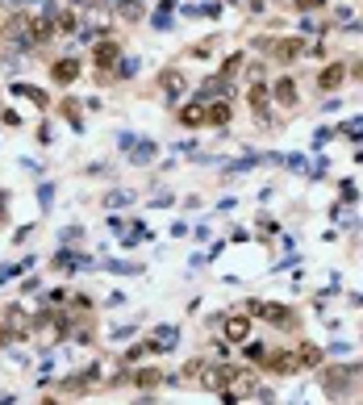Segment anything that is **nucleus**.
Here are the masks:
<instances>
[{
  "label": "nucleus",
  "mask_w": 363,
  "mask_h": 405,
  "mask_svg": "<svg viewBox=\"0 0 363 405\" xmlns=\"http://www.w3.org/2000/svg\"><path fill=\"white\" fill-rule=\"evenodd\" d=\"M342 134H347V138H363V117L347 121V126H342Z\"/></svg>",
  "instance_id": "21"
},
{
  "label": "nucleus",
  "mask_w": 363,
  "mask_h": 405,
  "mask_svg": "<svg viewBox=\"0 0 363 405\" xmlns=\"http://www.w3.org/2000/svg\"><path fill=\"white\" fill-rule=\"evenodd\" d=\"M355 372H359V368H342V372H334V368H330V372L322 376L326 393H347V384H351V376H355Z\"/></svg>",
  "instance_id": "7"
},
{
  "label": "nucleus",
  "mask_w": 363,
  "mask_h": 405,
  "mask_svg": "<svg viewBox=\"0 0 363 405\" xmlns=\"http://www.w3.org/2000/svg\"><path fill=\"white\" fill-rule=\"evenodd\" d=\"M301 50H305V46H301V38H284V42H276V46H272V55H276V59H296Z\"/></svg>",
  "instance_id": "13"
},
{
  "label": "nucleus",
  "mask_w": 363,
  "mask_h": 405,
  "mask_svg": "<svg viewBox=\"0 0 363 405\" xmlns=\"http://www.w3.org/2000/svg\"><path fill=\"white\" fill-rule=\"evenodd\" d=\"M246 314H250V318H264V322H272V326H292V322H296V318H292V310L272 305V301H250Z\"/></svg>",
  "instance_id": "3"
},
{
  "label": "nucleus",
  "mask_w": 363,
  "mask_h": 405,
  "mask_svg": "<svg viewBox=\"0 0 363 405\" xmlns=\"http://www.w3.org/2000/svg\"><path fill=\"white\" fill-rule=\"evenodd\" d=\"M342 76H347V71H342V67H338V63H330V67H326V71H322V76H318V84H322V88H326V92H330V88H338V84H342Z\"/></svg>",
  "instance_id": "15"
},
{
  "label": "nucleus",
  "mask_w": 363,
  "mask_h": 405,
  "mask_svg": "<svg viewBox=\"0 0 363 405\" xmlns=\"http://www.w3.org/2000/svg\"><path fill=\"white\" fill-rule=\"evenodd\" d=\"M180 121H184L188 130H196V126H204V121H209V109H204L200 100H196V105H188V109L180 113Z\"/></svg>",
  "instance_id": "12"
},
{
  "label": "nucleus",
  "mask_w": 363,
  "mask_h": 405,
  "mask_svg": "<svg viewBox=\"0 0 363 405\" xmlns=\"http://www.w3.org/2000/svg\"><path fill=\"white\" fill-rule=\"evenodd\" d=\"M109 205H113V209H121V205H130V196H126V192H113V196H109Z\"/></svg>",
  "instance_id": "24"
},
{
  "label": "nucleus",
  "mask_w": 363,
  "mask_h": 405,
  "mask_svg": "<svg viewBox=\"0 0 363 405\" xmlns=\"http://www.w3.org/2000/svg\"><path fill=\"white\" fill-rule=\"evenodd\" d=\"M250 334V314H230L226 318V343H246Z\"/></svg>",
  "instance_id": "4"
},
{
  "label": "nucleus",
  "mask_w": 363,
  "mask_h": 405,
  "mask_svg": "<svg viewBox=\"0 0 363 405\" xmlns=\"http://www.w3.org/2000/svg\"><path fill=\"white\" fill-rule=\"evenodd\" d=\"M268 100H272L268 84H264V80H255V88H250V109H255V117H264V121H268Z\"/></svg>",
  "instance_id": "6"
},
{
  "label": "nucleus",
  "mask_w": 363,
  "mask_h": 405,
  "mask_svg": "<svg viewBox=\"0 0 363 405\" xmlns=\"http://www.w3.org/2000/svg\"><path fill=\"white\" fill-rule=\"evenodd\" d=\"M234 376H238V368H230V364H209V368L200 364V372H196L200 389H209V393H222V389H226Z\"/></svg>",
  "instance_id": "2"
},
{
  "label": "nucleus",
  "mask_w": 363,
  "mask_h": 405,
  "mask_svg": "<svg viewBox=\"0 0 363 405\" xmlns=\"http://www.w3.org/2000/svg\"><path fill=\"white\" fill-rule=\"evenodd\" d=\"M322 0H296V9H318Z\"/></svg>",
  "instance_id": "25"
},
{
  "label": "nucleus",
  "mask_w": 363,
  "mask_h": 405,
  "mask_svg": "<svg viewBox=\"0 0 363 405\" xmlns=\"http://www.w3.org/2000/svg\"><path fill=\"white\" fill-rule=\"evenodd\" d=\"M176 343H180V330H176V326H159V330H154V338H150L146 347H150V351H172Z\"/></svg>",
  "instance_id": "8"
},
{
  "label": "nucleus",
  "mask_w": 363,
  "mask_h": 405,
  "mask_svg": "<svg viewBox=\"0 0 363 405\" xmlns=\"http://www.w3.org/2000/svg\"><path fill=\"white\" fill-rule=\"evenodd\" d=\"M50 76H55V84H71V80L80 76V63H75V59H59L55 67H50Z\"/></svg>",
  "instance_id": "10"
},
{
  "label": "nucleus",
  "mask_w": 363,
  "mask_h": 405,
  "mask_svg": "<svg viewBox=\"0 0 363 405\" xmlns=\"http://www.w3.org/2000/svg\"><path fill=\"white\" fill-rule=\"evenodd\" d=\"M184 92H188V80H184V71H180V67L163 71V96H167V100H180Z\"/></svg>",
  "instance_id": "5"
},
{
  "label": "nucleus",
  "mask_w": 363,
  "mask_h": 405,
  "mask_svg": "<svg viewBox=\"0 0 363 405\" xmlns=\"http://www.w3.org/2000/svg\"><path fill=\"white\" fill-rule=\"evenodd\" d=\"M117 59H121V50H117L113 42H100V46H96V67H113Z\"/></svg>",
  "instance_id": "14"
},
{
  "label": "nucleus",
  "mask_w": 363,
  "mask_h": 405,
  "mask_svg": "<svg viewBox=\"0 0 363 405\" xmlns=\"http://www.w3.org/2000/svg\"><path fill=\"white\" fill-rule=\"evenodd\" d=\"M209 121L213 126H230V105H226V100H218V105L209 109Z\"/></svg>",
  "instance_id": "18"
},
{
  "label": "nucleus",
  "mask_w": 363,
  "mask_h": 405,
  "mask_svg": "<svg viewBox=\"0 0 363 405\" xmlns=\"http://www.w3.org/2000/svg\"><path fill=\"white\" fill-rule=\"evenodd\" d=\"M272 92H276V100H280L284 109H296V80H292V76H284Z\"/></svg>",
  "instance_id": "9"
},
{
  "label": "nucleus",
  "mask_w": 363,
  "mask_h": 405,
  "mask_svg": "<svg viewBox=\"0 0 363 405\" xmlns=\"http://www.w3.org/2000/svg\"><path fill=\"white\" fill-rule=\"evenodd\" d=\"M334 21H338V25H347V21H355V13L342 5V9H334Z\"/></svg>",
  "instance_id": "23"
},
{
  "label": "nucleus",
  "mask_w": 363,
  "mask_h": 405,
  "mask_svg": "<svg viewBox=\"0 0 363 405\" xmlns=\"http://www.w3.org/2000/svg\"><path fill=\"white\" fill-rule=\"evenodd\" d=\"M272 364H276V372H301L296 368V351H284V356H276Z\"/></svg>",
  "instance_id": "17"
},
{
  "label": "nucleus",
  "mask_w": 363,
  "mask_h": 405,
  "mask_svg": "<svg viewBox=\"0 0 363 405\" xmlns=\"http://www.w3.org/2000/svg\"><path fill=\"white\" fill-rule=\"evenodd\" d=\"M163 380V372H138V384L142 389H150V384H159Z\"/></svg>",
  "instance_id": "22"
},
{
  "label": "nucleus",
  "mask_w": 363,
  "mask_h": 405,
  "mask_svg": "<svg viewBox=\"0 0 363 405\" xmlns=\"http://www.w3.org/2000/svg\"><path fill=\"white\" fill-rule=\"evenodd\" d=\"M146 159H154V146L150 142H138L134 146V163H146Z\"/></svg>",
  "instance_id": "20"
},
{
  "label": "nucleus",
  "mask_w": 363,
  "mask_h": 405,
  "mask_svg": "<svg viewBox=\"0 0 363 405\" xmlns=\"http://www.w3.org/2000/svg\"><path fill=\"white\" fill-rule=\"evenodd\" d=\"M13 92H17V96H30V100H34V105H46V96H42L38 88H30V84H17Z\"/></svg>",
  "instance_id": "19"
},
{
  "label": "nucleus",
  "mask_w": 363,
  "mask_h": 405,
  "mask_svg": "<svg viewBox=\"0 0 363 405\" xmlns=\"http://www.w3.org/2000/svg\"><path fill=\"white\" fill-rule=\"evenodd\" d=\"M117 13H121L126 21H142L146 9H142V0H117Z\"/></svg>",
  "instance_id": "16"
},
{
  "label": "nucleus",
  "mask_w": 363,
  "mask_h": 405,
  "mask_svg": "<svg viewBox=\"0 0 363 405\" xmlns=\"http://www.w3.org/2000/svg\"><path fill=\"white\" fill-rule=\"evenodd\" d=\"M21 334H30V318H25L21 305H9L5 314H0V343H13Z\"/></svg>",
  "instance_id": "1"
},
{
  "label": "nucleus",
  "mask_w": 363,
  "mask_h": 405,
  "mask_svg": "<svg viewBox=\"0 0 363 405\" xmlns=\"http://www.w3.org/2000/svg\"><path fill=\"white\" fill-rule=\"evenodd\" d=\"M318 364H322V351L314 343H301L296 347V368H318Z\"/></svg>",
  "instance_id": "11"
}]
</instances>
